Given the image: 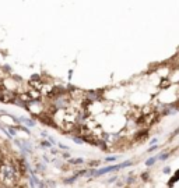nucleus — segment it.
Listing matches in <instances>:
<instances>
[{
    "instance_id": "1",
    "label": "nucleus",
    "mask_w": 179,
    "mask_h": 188,
    "mask_svg": "<svg viewBox=\"0 0 179 188\" xmlns=\"http://www.w3.org/2000/svg\"><path fill=\"white\" fill-rule=\"evenodd\" d=\"M118 170H119V163L118 164H112V166H106V167H102V169H98V170H95V174H94V177L104 176V174H106V173L118 172Z\"/></svg>"
},
{
    "instance_id": "2",
    "label": "nucleus",
    "mask_w": 179,
    "mask_h": 188,
    "mask_svg": "<svg viewBox=\"0 0 179 188\" xmlns=\"http://www.w3.org/2000/svg\"><path fill=\"white\" fill-rule=\"evenodd\" d=\"M18 123H20L21 125L24 124V127H27V128H32L37 125V121H34L32 119H27V117H18Z\"/></svg>"
},
{
    "instance_id": "3",
    "label": "nucleus",
    "mask_w": 179,
    "mask_h": 188,
    "mask_svg": "<svg viewBox=\"0 0 179 188\" xmlns=\"http://www.w3.org/2000/svg\"><path fill=\"white\" fill-rule=\"evenodd\" d=\"M147 137H148V128H143V130H140V131H137L134 134L133 140L134 141H144V140H147Z\"/></svg>"
},
{
    "instance_id": "4",
    "label": "nucleus",
    "mask_w": 179,
    "mask_h": 188,
    "mask_svg": "<svg viewBox=\"0 0 179 188\" xmlns=\"http://www.w3.org/2000/svg\"><path fill=\"white\" fill-rule=\"evenodd\" d=\"M171 80L168 78V77H162V80H161V82H159V85H158V88L159 89H168L169 87H171Z\"/></svg>"
},
{
    "instance_id": "5",
    "label": "nucleus",
    "mask_w": 179,
    "mask_h": 188,
    "mask_svg": "<svg viewBox=\"0 0 179 188\" xmlns=\"http://www.w3.org/2000/svg\"><path fill=\"white\" fill-rule=\"evenodd\" d=\"M169 156H171L169 151H162L161 153H158V156H155V157H157V162H158V160H167Z\"/></svg>"
},
{
    "instance_id": "6",
    "label": "nucleus",
    "mask_w": 179,
    "mask_h": 188,
    "mask_svg": "<svg viewBox=\"0 0 179 188\" xmlns=\"http://www.w3.org/2000/svg\"><path fill=\"white\" fill-rule=\"evenodd\" d=\"M178 176H179V173H178V172L174 173V176L171 177V180L168 181V187H169V188H172L174 185H175V183L178 181Z\"/></svg>"
},
{
    "instance_id": "7",
    "label": "nucleus",
    "mask_w": 179,
    "mask_h": 188,
    "mask_svg": "<svg viewBox=\"0 0 179 188\" xmlns=\"http://www.w3.org/2000/svg\"><path fill=\"white\" fill-rule=\"evenodd\" d=\"M157 163V157L153 156V157H148V159L144 162V164H146L147 167H151V166H154V164Z\"/></svg>"
},
{
    "instance_id": "8",
    "label": "nucleus",
    "mask_w": 179,
    "mask_h": 188,
    "mask_svg": "<svg viewBox=\"0 0 179 188\" xmlns=\"http://www.w3.org/2000/svg\"><path fill=\"white\" fill-rule=\"evenodd\" d=\"M67 164H84V160L81 157H77V159H67Z\"/></svg>"
},
{
    "instance_id": "9",
    "label": "nucleus",
    "mask_w": 179,
    "mask_h": 188,
    "mask_svg": "<svg viewBox=\"0 0 179 188\" xmlns=\"http://www.w3.org/2000/svg\"><path fill=\"white\" fill-rule=\"evenodd\" d=\"M133 164V160H125V162H122V163H119V170H123V169L129 167V166H132Z\"/></svg>"
},
{
    "instance_id": "10",
    "label": "nucleus",
    "mask_w": 179,
    "mask_h": 188,
    "mask_svg": "<svg viewBox=\"0 0 179 188\" xmlns=\"http://www.w3.org/2000/svg\"><path fill=\"white\" fill-rule=\"evenodd\" d=\"M77 180H78V177L73 174L71 177H67V178H65L63 181H65V184H74V183H76Z\"/></svg>"
},
{
    "instance_id": "11",
    "label": "nucleus",
    "mask_w": 179,
    "mask_h": 188,
    "mask_svg": "<svg viewBox=\"0 0 179 188\" xmlns=\"http://www.w3.org/2000/svg\"><path fill=\"white\" fill-rule=\"evenodd\" d=\"M87 164L90 166V169H95L97 166H99V164H101V160H90Z\"/></svg>"
},
{
    "instance_id": "12",
    "label": "nucleus",
    "mask_w": 179,
    "mask_h": 188,
    "mask_svg": "<svg viewBox=\"0 0 179 188\" xmlns=\"http://www.w3.org/2000/svg\"><path fill=\"white\" fill-rule=\"evenodd\" d=\"M95 170H97V169H87V173H86V176L84 177H87V178H94Z\"/></svg>"
},
{
    "instance_id": "13",
    "label": "nucleus",
    "mask_w": 179,
    "mask_h": 188,
    "mask_svg": "<svg viewBox=\"0 0 179 188\" xmlns=\"http://www.w3.org/2000/svg\"><path fill=\"white\" fill-rule=\"evenodd\" d=\"M70 137H71V140H73L76 144H78V145H83V144H84V141L81 140V137H80V135H70Z\"/></svg>"
},
{
    "instance_id": "14",
    "label": "nucleus",
    "mask_w": 179,
    "mask_h": 188,
    "mask_svg": "<svg viewBox=\"0 0 179 188\" xmlns=\"http://www.w3.org/2000/svg\"><path fill=\"white\" fill-rule=\"evenodd\" d=\"M6 130H7V132L10 134V137H14V135L17 134L16 127H11V125H7V127H6Z\"/></svg>"
},
{
    "instance_id": "15",
    "label": "nucleus",
    "mask_w": 179,
    "mask_h": 188,
    "mask_svg": "<svg viewBox=\"0 0 179 188\" xmlns=\"http://www.w3.org/2000/svg\"><path fill=\"white\" fill-rule=\"evenodd\" d=\"M140 178H141V181H144V183H147V181H150V173H148V172L141 173V176H140Z\"/></svg>"
},
{
    "instance_id": "16",
    "label": "nucleus",
    "mask_w": 179,
    "mask_h": 188,
    "mask_svg": "<svg viewBox=\"0 0 179 188\" xmlns=\"http://www.w3.org/2000/svg\"><path fill=\"white\" fill-rule=\"evenodd\" d=\"M35 170H37V173L38 172H45V170H46V166H45L44 163H37L35 164Z\"/></svg>"
},
{
    "instance_id": "17",
    "label": "nucleus",
    "mask_w": 179,
    "mask_h": 188,
    "mask_svg": "<svg viewBox=\"0 0 179 188\" xmlns=\"http://www.w3.org/2000/svg\"><path fill=\"white\" fill-rule=\"evenodd\" d=\"M41 148H46V149H50L52 148V145H50V142H49L48 140H44L41 142Z\"/></svg>"
},
{
    "instance_id": "18",
    "label": "nucleus",
    "mask_w": 179,
    "mask_h": 188,
    "mask_svg": "<svg viewBox=\"0 0 179 188\" xmlns=\"http://www.w3.org/2000/svg\"><path fill=\"white\" fill-rule=\"evenodd\" d=\"M53 163L56 164V167H59V169H62V167H63V160H62V159H59V157H56V159H53Z\"/></svg>"
},
{
    "instance_id": "19",
    "label": "nucleus",
    "mask_w": 179,
    "mask_h": 188,
    "mask_svg": "<svg viewBox=\"0 0 179 188\" xmlns=\"http://www.w3.org/2000/svg\"><path fill=\"white\" fill-rule=\"evenodd\" d=\"M31 81H42V77L39 74H32L31 75Z\"/></svg>"
},
{
    "instance_id": "20",
    "label": "nucleus",
    "mask_w": 179,
    "mask_h": 188,
    "mask_svg": "<svg viewBox=\"0 0 179 188\" xmlns=\"http://www.w3.org/2000/svg\"><path fill=\"white\" fill-rule=\"evenodd\" d=\"M118 180H119L118 176H112L111 178H108V183H109V184H112V183H116Z\"/></svg>"
},
{
    "instance_id": "21",
    "label": "nucleus",
    "mask_w": 179,
    "mask_h": 188,
    "mask_svg": "<svg viewBox=\"0 0 179 188\" xmlns=\"http://www.w3.org/2000/svg\"><path fill=\"white\" fill-rule=\"evenodd\" d=\"M115 160H118V156H108V157H105V162H115Z\"/></svg>"
},
{
    "instance_id": "22",
    "label": "nucleus",
    "mask_w": 179,
    "mask_h": 188,
    "mask_svg": "<svg viewBox=\"0 0 179 188\" xmlns=\"http://www.w3.org/2000/svg\"><path fill=\"white\" fill-rule=\"evenodd\" d=\"M158 148H159V146H158V144H157V145H153V146H150L147 151H148V152H154V151H157Z\"/></svg>"
},
{
    "instance_id": "23",
    "label": "nucleus",
    "mask_w": 179,
    "mask_h": 188,
    "mask_svg": "<svg viewBox=\"0 0 179 188\" xmlns=\"http://www.w3.org/2000/svg\"><path fill=\"white\" fill-rule=\"evenodd\" d=\"M67 159H70V153L69 152L62 153V160H67Z\"/></svg>"
},
{
    "instance_id": "24",
    "label": "nucleus",
    "mask_w": 179,
    "mask_h": 188,
    "mask_svg": "<svg viewBox=\"0 0 179 188\" xmlns=\"http://www.w3.org/2000/svg\"><path fill=\"white\" fill-rule=\"evenodd\" d=\"M162 173L164 174H169V173H171V167H169V166H165V167L162 169Z\"/></svg>"
},
{
    "instance_id": "25",
    "label": "nucleus",
    "mask_w": 179,
    "mask_h": 188,
    "mask_svg": "<svg viewBox=\"0 0 179 188\" xmlns=\"http://www.w3.org/2000/svg\"><path fill=\"white\" fill-rule=\"evenodd\" d=\"M57 146L60 149H63V151H66V152H69V146H66V145H63V144H57Z\"/></svg>"
},
{
    "instance_id": "26",
    "label": "nucleus",
    "mask_w": 179,
    "mask_h": 188,
    "mask_svg": "<svg viewBox=\"0 0 179 188\" xmlns=\"http://www.w3.org/2000/svg\"><path fill=\"white\" fill-rule=\"evenodd\" d=\"M158 144V138H153V140L150 141V145L153 146V145H157Z\"/></svg>"
},
{
    "instance_id": "27",
    "label": "nucleus",
    "mask_w": 179,
    "mask_h": 188,
    "mask_svg": "<svg viewBox=\"0 0 179 188\" xmlns=\"http://www.w3.org/2000/svg\"><path fill=\"white\" fill-rule=\"evenodd\" d=\"M50 152H52V155H55V156L60 155V153H59V151H57V149H55V148H50Z\"/></svg>"
},
{
    "instance_id": "28",
    "label": "nucleus",
    "mask_w": 179,
    "mask_h": 188,
    "mask_svg": "<svg viewBox=\"0 0 179 188\" xmlns=\"http://www.w3.org/2000/svg\"><path fill=\"white\" fill-rule=\"evenodd\" d=\"M41 137L44 138V140H46L49 135H48V132H46V131H41Z\"/></svg>"
},
{
    "instance_id": "29",
    "label": "nucleus",
    "mask_w": 179,
    "mask_h": 188,
    "mask_svg": "<svg viewBox=\"0 0 179 188\" xmlns=\"http://www.w3.org/2000/svg\"><path fill=\"white\" fill-rule=\"evenodd\" d=\"M38 188H46V185H45V183H44V181H41V183H39Z\"/></svg>"
},
{
    "instance_id": "30",
    "label": "nucleus",
    "mask_w": 179,
    "mask_h": 188,
    "mask_svg": "<svg viewBox=\"0 0 179 188\" xmlns=\"http://www.w3.org/2000/svg\"><path fill=\"white\" fill-rule=\"evenodd\" d=\"M42 159H44L45 162H46V163H48V162H50V160H49V157L46 156V155H44V156H42Z\"/></svg>"
},
{
    "instance_id": "31",
    "label": "nucleus",
    "mask_w": 179,
    "mask_h": 188,
    "mask_svg": "<svg viewBox=\"0 0 179 188\" xmlns=\"http://www.w3.org/2000/svg\"><path fill=\"white\" fill-rule=\"evenodd\" d=\"M3 153H2V152H0V166H2V163H3Z\"/></svg>"
},
{
    "instance_id": "32",
    "label": "nucleus",
    "mask_w": 179,
    "mask_h": 188,
    "mask_svg": "<svg viewBox=\"0 0 179 188\" xmlns=\"http://www.w3.org/2000/svg\"><path fill=\"white\" fill-rule=\"evenodd\" d=\"M178 134H179V130H178V128H176L175 131H174V137H176V135H178Z\"/></svg>"
}]
</instances>
